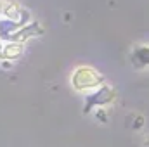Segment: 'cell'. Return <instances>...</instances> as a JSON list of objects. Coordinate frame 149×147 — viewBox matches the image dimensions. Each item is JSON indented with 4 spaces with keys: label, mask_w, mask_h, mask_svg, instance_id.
<instances>
[{
    "label": "cell",
    "mask_w": 149,
    "mask_h": 147,
    "mask_svg": "<svg viewBox=\"0 0 149 147\" xmlns=\"http://www.w3.org/2000/svg\"><path fill=\"white\" fill-rule=\"evenodd\" d=\"M45 33V28L38 23V21H31V23H28L26 26H23L14 37L10 42H19V43H26L28 40H31V38H38L42 37Z\"/></svg>",
    "instance_id": "cell-3"
},
{
    "label": "cell",
    "mask_w": 149,
    "mask_h": 147,
    "mask_svg": "<svg viewBox=\"0 0 149 147\" xmlns=\"http://www.w3.org/2000/svg\"><path fill=\"white\" fill-rule=\"evenodd\" d=\"M2 66L7 69V68H10V66H12V62H10V61H2Z\"/></svg>",
    "instance_id": "cell-8"
},
{
    "label": "cell",
    "mask_w": 149,
    "mask_h": 147,
    "mask_svg": "<svg viewBox=\"0 0 149 147\" xmlns=\"http://www.w3.org/2000/svg\"><path fill=\"white\" fill-rule=\"evenodd\" d=\"M144 147H149V137L146 139V142H144Z\"/></svg>",
    "instance_id": "cell-11"
},
{
    "label": "cell",
    "mask_w": 149,
    "mask_h": 147,
    "mask_svg": "<svg viewBox=\"0 0 149 147\" xmlns=\"http://www.w3.org/2000/svg\"><path fill=\"white\" fill-rule=\"evenodd\" d=\"M104 83H106L104 74L88 64L76 66L70 74V85L74 92H94Z\"/></svg>",
    "instance_id": "cell-1"
},
{
    "label": "cell",
    "mask_w": 149,
    "mask_h": 147,
    "mask_svg": "<svg viewBox=\"0 0 149 147\" xmlns=\"http://www.w3.org/2000/svg\"><path fill=\"white\" fill-rule=\"evenodd\" d=\"M3 5H5V0H0V17H2V10H3Z\"/></svg>",
    "instance_id": "cell-9"
},
{
    "label": "cell",
    "mask_w": 149,
    "mask_h": 147,
    "mask_svg": "<svg viewBox=\"0 0 149 147\" xmlns=\"http://www.w3.org/2000/svg\"><path fill=\"white\" fill-rule=\"evenodd\" d=\"M118 97V92L116 88L104 83L102 87L95 88L92 94H88L85 97V104H83V114H88L92 109H99V107H106V106H111L113 102L116 101Z\"/></svg>",
    "instance_id": "cell-2"
},
{
    "label": "cell",
    "mask_w": 149,
    "mask_h": 147,
    "mask_svg": "<svg viewBox=\"0 0 149 147\" xmlns=\"http://www.w3.org/2000/svg\"><path fill=\"white\" fill-rule=\"evenodd\" d=\"M21 10H23V7L19 5V2H16V0H9V2H5V5H3L2 17H5V19H14V21H19Z\"/></svg>",
    "instance_id": "cell-6"
},
{
    "label": "cell",
    "mask_w": 149,
    "mask_h": 147,
    "mask_svg": "<svg viewBox=\"0 0 149 147\" xmlns=\"http://www.w3.org/2000/svg\"><path fill=\"white\" fill-rule=\"evenodd\" d=\"M24 55V43L19 42H5L2 47V57L3 61H17Z\"/></svg>",
    "instance_id": "cell-5"
},
{
    "label": "cell",
    "mask_w": 149,
    "mask_h": 147,
    "mask_svg": "<svg viewBox=\"0 0 149 147\" xmlns=\"http://www.w3.org/2000/svg\"><path fill=\"white\" fill-rule=\"evenodd\" d=\"M130 62L137 69L149 68V43L137 45V47L132 49V52H130Z\"/></svg>",
    "instance_id": "cell-4"
},
{
    "label": "cell",
    "mask_w": 149,
    "mask_h": 147,
    "mask_svg": "<svg viewBox=\"0 0 149 147\" xmlns=\"http://www.w3.org/2000/svg\"><path fill=\"white\" fill-rule=\"evenodd\" d=\"M2 47H3V43L0 42V61H3V57H2Z\"/></svg>",
    "instance_id": "cell-10"
},
{
    "label": "cell",
    "mask_w": 149,
    "mask_h": 147,
    "mask_svg": "<svg viewBox=\"0 0 149 147\" xmlns=\"http://www.w3.org/2000/svg\"><path fill=\"white\" fill-rule=\"evenodd\" d=\"M95 116H97V119H99V121H102V123H106V121H108V114H106V111L102 109V107H99V109L95 111Z\"/></svg>",
    "instance_id": "cell-7"
}]
</instances>
